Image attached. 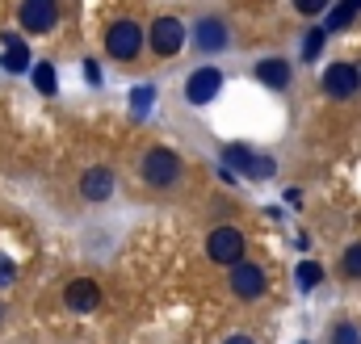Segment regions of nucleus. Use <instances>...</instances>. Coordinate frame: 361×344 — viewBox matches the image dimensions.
Wrapping results in <instances>:
<instances>
[{
    "mask_svg": "<svg viewBox=\"0 0 361 344\" xmlns=\"http://www.w3.org/2000/svg\"><path fill=\"white\" fill-rule=\"evenodd\" d=\"M357 76H361V63H357Z\"/></svg>",
    "mask_w": 361,
    "mask_h": 344,
    "instance_id": "26",
    "label": "nucleus"
},
{
    "mask_svg": "<svg viewBox=\"0 0 361 344\" xmlns=\"http://www.w3.org/2000/svg\"><path fill=\"white\" fill-rule=\"evenodd\" d=\"M223 164H227L231 172H240V176H252V180L273 176V160L269 156H261V152H252V147H244V143L223 147Z\"/></svg>",
    "mask_w": 361,
    "mask_h": 344,
    "instance_id": "6",
    "label": "nucleus"
},
{
    "mask_svg": "<svg viewBox=\"0 0 361 344\" xmlns=\"http://www.w3.org/2000/svg\"><path fill=\"white\" fill-rule=\"evenodd\" d=\"M59 25V0H21V30L51 34Z\"/></svg>",
    "mask_w": 361,
    "mask_h": 344,
    "instance_id": "8",
    "label": "nucleus"
},
{
    "mask_svg": "<svg viewBox=\"0 0 361 344\" xmlns=\"http://www.w3.org/2000/svg\"><path fill=\"white\" fill-rule=\"evenodd\" d=\"M328 4H332V0H294V8H298L302 17H319Z\"/></svg>",
    "mask_w": 361,
    "mask_h": 344,
    "instance_id": "21",
    "label": "nucleus"
},
{
    "mask_svg": "<svg viewBox=\"0 0 361 344\" xmlns=\"http://www.w3.org/2000/svg\"><path fill=\"white\" fill-rule=\"evenodd\" d=\"M63 307L72 311V315H89L101 307V285L92 281V277H76V281H68L63 285Z\"/></svg>",
    "mask_w": 361,
    "mask_h": 344,
    "instance_id": "11",
    "label": "nucleus"
},
{
    "mask_svg": "<svg viewBox=\"0 0 361 344\" xmlns=\"http://www.w3.org/2000/svg\"><path fill=\"white\" fill-rule=\"evenodd\" d=\"M324 92H328L332 101H349V97H357V92H361L357 63H349V59L328 63V72H324Z\"/></svg>",
    "mask_w": 361,
    "mask_h": 344,
    "instance_id": "7",
    "label": "nucleus"
},
{
    "mask_svg": "<svg viewBox=\"0 0 361 344\" xmlns=\"http://www.w3.org/2000/svg\"><path fill=\"white\" fill-rule=\"evenodd\" d=\"M34 85L51 97V92H55V68H51V63H38V72H34Z\"/></svg>",
    "mask_w": 361,
    "mask_h": 344,
    "instance_id": "18",
    "label": "nucleus"
},
{
    "mask_svg": "<svg viewBox=\"0 0 361 344\" xmlns=\"http://www.w3.org/2000/svg\"><path fill=\"white\" fill-rule=\"evenodd\" d=\"M227 294L235 298V302H261L265 294H269V273L257 264V260H235V264H227Z\"/></svg>",
    "mask_w": 361,
    "mask_h": 344,
    "instance_id": "2",
    "label": "nucleus"
},
{
    "mask_svg": "<svg viewBox=\"0 0 361 344\" xmlns=\"http://www.w3.org/2000/svg\"><path fill=\"white\" fill-rule=\"evenodd\" d=\"M319 277H324V269H319V264H311V260H307V264L298 269V281H302V285H315Z\"/></svg>",
    "mask_w": 361,
    "mask_h": 344,
    "instance_id": "22",
    "label": "nucleus"
},
{
    "mask_svg": "<svg viewBox=\"0 0 361 344\" xmlns=\"http://www.w3.org/2000/svg\"><path fill=\"white\" fill-rule=\"evenodd\" d=\"M139 51H143V25L130 21V17L109 21V30H105V55L118 59V63H130V59H139Z\"/></svg>",
    "mask_w": 361,
    "mask_h": 344,
    "instance_id": "3",
    "label": "nucleus"
},
{
    "mask_svg": "<svg viewBox=\"0 0 361 344\" xmlns=\"http://www.w3.org/2000/svg\"><path fill=\"white\" fill-rule=\"evenodd\" d=\"M357 13H361V0H345V4H341L332 17H328V30H345V25L357 17Z\"/></svg>",
    "mask_w": 361,
    "mask_h": 344,
    "instance_id": "17",
    "label": "nucleus"
},
{
    "mask_svg": "<svg viewBox=\"0 0 361 344\" xmlns=\"http://www.w3.org/2000/svg\"><path fill=\"white\" fill-rule=\"evenodd\" d=\"M223 92V72L219 68H197V72H189V80H185V101L189 105H210L214 97Z\"/></svg>",
    "mask_w": 361,
    "mask_h": 344,
    "instance_id": "10",
    "label": "nucleus"
},
{
    "mask_svg": "<svg viewBox=\"0 0 361 344\" xmlns=\"http://www.w3.org/2000/svg\"><path fill=\"white\" fill-rule=\"evenodd\" d=\"M324 34H328V30H311V34H307V42H302V59H315V55L324 51Z\"/></svg>",
    "mask_w": 361,
    "mask_h": 344,
    "instance_id": "19",
    "label": "nucleus"
},
{
    "mask_svg": "<svg viewBox=\"0 0 361 344\" xmlns=\"http://www.w3.org/2000/svg\"><path fill=\"white\" fill-rule=\"evenodd\" d=\"M8 72H25L30 68V51H25V42H17V38H8L4 42V59H0Z\"/></svg>",
    "mask_w": 361,
    "mask_h": 344,
    "instance_id": "15",
    "label": "nucleus"
},
{
    "mask_svg": "<svg viewBox=\"0 0 361 344\" xmlns=\"http://www.w3.org/2000/svg\"><path fill=\"white\" fill-rule=\"evenodd\" d=\"M257 80L265 88H273V92H286L290 80H294V68H290L281 55H265V59L257 63Z\"/></svg>",
    "mask_w": 361,
    "mask_h": 344,
    "instance_id": "13",
    "label": "nucleus"
},
{
    "mask_svg": "<svg viewBox=\"0 0 361 344\" xmlns=\"http://www.w3.org/2000/svg\"><path fill=\"white\" fill-rule=\"evenodd\" d=\"M0 328H4V302H0Z\"/></svg>",
    "mask_w": 361,
    "mask_h": 344,
    "instance_id": "25",
    "label": "nucleus"
},
{
    "mask_svg": "<svg viewBox=\"0 0 361 344\" xmlns=\"http://www.w3.org/2000/svg\"><path fill=\"white\" fill-rule=\"evenodd\" d=\"M13 281H17V260L0 252V290H4V285H13Z\"/></svg>",
    "mask_w": 361,
    "mask_h": 344,
    "instance_id": "20",
    "label": "nucleus"
},
{
    "mask_svg": "<svg viewBox=\"0 0 361 344\" xmlns=\"http://www.w3.org/2000/svg\"><path fill=\"white\" fill-rule=\"evenodd\" d=\"M223 344H257V340H252L248 332H240V328H235V332H227V336H223Z\"/></svg>",
    "mask_w": 361,
    "mask_h": 344,
    "instance_id": "24",
    "label": "nucleus"
},
{
    "mask_svg": "<svg viewBox=\"0 0 361 344\" xmlns=\"http://www.w3.org/2000/svg\"><path fill=\"white\" fill-rule=\"evenodd\" d=\"M80 197L85 202H92V206H101V202H109L114 197V189H118V176H114V168H105V164H92V168L80 172Z\"/></svg>",
    "mask_w": 361,
    "mask_h": 344,
    "instance_id": "9",
    "label": "nucleus"
},
{
    "mask_svg": "<svg viewBox=\"0 0 361 344\" xmlns=\"http://www.w3.org/2000/svg\"><path fill=\"white\" fill-rule=\"evenodd\" d=\"M248 252V244H244V231L235 227V223H219V227H210V235H206V260L210 264H235V260Z\"/></svg>",
    "mask_w": 361,
    "mask_h": 344,
    "instance_id": "4",
    "label": "nucleus"
},
{
    "mask_svg": "<svg viewBox=\"0 0 361 344\" xmlns=\"http://www.w3.org/2000/svg\"><path fill=\"white\" fill-rule=\"evenodd\" d=\"M227 42H231V34H227V21H223V17H202V21L193 25V47H197L202 55L227 51Z\"/></svg>",
    "mask_w": 361,
    "mask_h": 344,
    "instance_id": "12",
    "label": "nucleus"
},
{
    "mask_svg": "<svg viewBox=\"0 0 361 344\" xmlns=\"http://www.w3.org/2000/svg\"><path fill=\"white\" fill-rule=\"evenodd\" d=\"M328 344H361V324L357 319H336L328 328Z\"/></svg>",
    "mask_w": 361,
    "mask_h": 344,
    "instance_id": "14",
    "label": "nucleus"
},
{
    "mask_svg": "<svg viewBox=\"0 0 361 344\" xmlns=\"http://www.w3.org/2000/svg\"><path fill=\"white\" fill-rule=\"evenodd\" d=\"M152 97H156V88H135V109H143V105H152Z\"/></svg>",
    "mask_w": 361,
    "mask_h": 344,
    "instance_id": "23",
    "label": "nucleus"
},
{
    "mask_svg": "<svg viewBox=\"0 0 361 344\" xmlns=\"http://www.w3.org/2000/svg\"><path fill=\"white\" fill-rule=\"evenodd\" d=\"M139 180L156 193H173L180 180H185V160L169 147H147L139 156Z\"/></svg>",
    "mask_w": 361,
    "mask_h": 344,
    "instance_id": "1",
    "label": "nucleus"
},
{
    "mask_svg": "<svg viewBox=\"0 0 361 344\" xmlns=\"http://www.w3.org/2000/svg\"><path fill=\"white\" fill-rule=\"evenodd\" d=\"M341 277L345 281H361V240L341 252Z\"/></svg>",
    "mask_w": 361,
    "mask_h": 344,
    "instance_id": "16",
    "label": "nucleus"
},
{
    "mask_svg": "<svg viewBox=\"0 0 361 344\" xmlns=\"http://www.w3.org/2000/svg\"><path fill=\"white\" fill-rule=\"evenodd\" d=\"M143 38H147V47H152L160 59H173L180 47H185L189 30L180 25V17H156V21H152V30H147Z\"/></svg>",
    "mask_w": 361,
    "mask_h": 344,
    "instance_id": "5",
    "label": "nucleus"
}]
</instances>
